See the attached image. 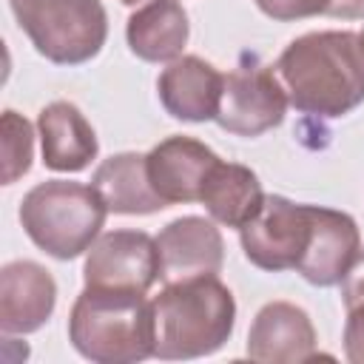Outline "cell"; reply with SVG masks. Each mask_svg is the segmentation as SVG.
Instances as JSON below:
<instances>
[{"instance_id": "d6986e66", "label": "cell", "mask_w": 364, "mask_h": 364, "mask_svg": "<svg viewBox=\"0 0 364 364\" xmlns=\"http://www.w3.org/2000/svg\"><path fill=\"white\" fill-rule=\"evenodd\" d=\"M34 156V131L17 111H3V185L17 182L28 173Z\"/></svg>"}, {"instance_id": "6da1fadb", "label": "cell", "mask_w": 364, "mask_h": 364, "mask_svg": "<svg viewBox=\"0 0 364 364\" xmlns=\"http://www.w3.org/2000/svg\"><path fill=\"white\" fill-rule=\"evenodd\" d=\"M287 102L336 119L364 102V40L355 31H310L284 46L273 65Z\"/></svg>"}, {"instance_id": "7402d4cb", "label": "cell", "mask_w": 364, "mask_h": 364, "mask_svg": "<svg viewBox=\"0 0 364 364\" xmlns=\"http://www.w3.org/2000/svg\"><path fill=\"white\" fill-rule=\"evenodd\" d=\"M338 284H341V301L347 310L364 304V247L355 253L353 264L347 267V273Z\"/></svg>"}, {"instance_id": "ba28073f", "label": "cell", "mask_w": 364, "mask_h": 364, "mask_svg": "<svg viewBox=\"0 0 364 364\" xmlns=\"http://www.w3.org/2000/svg\"><path fill=\"white\" fill-rule=\"evenodd\" d=\"M85 287L148 293L159 279V247L145 230H108L85 250Z\"/></svg>"}, {"instance_id": "2e32d148", "label": "cell", "mask_w": 364, "mask_h": 364, "mask_svg": "<svg viewBox=\"0 0 364 364\" xmlns=\"http://www.w3.org/2000/svg\"><path fill=\"white\" fill-rule=\"evenodd\" d=\"M91 185L102 196L105 208L119 216H148L168 208L151 185L148 154L122 151L102 159L91 173Z\"/></svg>"}, {"instance_id": "7c38bea8", "label": "cell", "mask_w": 364, "mask_h": 364, "mask_svg": "<svg viewBox=\"0 0 364 364\" xmlns=\"http://www.w3.org/2000/svg\"><path fill=\"white\" fill-rule=\"evenodd\" d=\"M57 304V282L28 259L3 264L0 270V330L3 336H26L40 330Z\"/></svg>"}, {"instance_id": "ac0fdd59", "label": "cell", "mask_w": 364, "mask_h": 364, "mask_svg": "<svg viewBox=\"0 0 364 364\" xmlns=\"http://www.w3.org/2000/svg\"><path fill=\"white\" fill-rule=\"evenodd\" d=\"M199 202L205 205L213 222L239 230L259 213L264 202V191H262L259 176L247 165L219 159L202 188Z\"/></svg>"}, {"instance_id": "9c48e42d", "label": "cell", "mask_w": 364, "mask_h": 364, "mask_svg": "<svg viewBox=\"0 0 364 364\" xmlns=\"http://www.w3.org/2000/svg\"><path fill=\"white\" fill-rule=\"evenodd\" d=\"M159 247V282H188L199 276H216L225 264V242L213 219L179 216L156 233Z\"/></svg>"}, {"instance_id": "603a6c76", "label": "cell", "mask_w": 364, "mask_h": 364, "mask_svg": "<svg viewBox=\"0 0 364 364\" xmlns=\"http://www.w3.org/2000/svg\"><path fill=\"white\" fill-rule=\"evenodd\" d=\"M119 3H125V6H136V3H142V0H119Z\"/></svg>"}, {"instance_id": "9a60e30c", "label": "cell", "mask_w": 364, "mask_h": 364, "mask_svg": "<svg viewBox=\"0 0 364 364\" xmlns=\"http://www.w3.org/2000/svg\"><path fill=\"white\" fill-rule=\"evenodd\" d=\"M37 134L43 148V165L60 173H77L97 159L100 142L85 114L68 102L54 100L37 114Z\"/></svg>"}, {"instance_id": "44dd1931", "label": "cell", "mask_w": 364, "mask_h": 364, "mask_svg": "<svg viewBox=\"0 0 364 364\" xmlns=\"http://www.w3.org/2000/svg\"><path fill=\"white\" fill-rule=\"evenodd\" d=\"M344 355H347V361H353V364H364V304L347 310Z\"/></svg>"}, {"instance_id": "30bf717a", "label": "cell", "mask_w": 364, "mask_h": 364, "mask_svg": "<svg viewBox=\"0 0 364 364\" xmlns=\"http://www.w3.org/2000/svg\"><path fill=\"white\" fill-rule=\"evenodd\" d=\"M310 242L296 273L313 287H333L344 279L355 253L361 250L358 225L350 213L310 205Z\"/></svg>"}, {"instance_id": "ffe728a7", "label": "cell", "mask_w": 364, "mask_h": 364, "mask_svg": "<svg viewBox=\"0 0 364 364\" xmlns=\"http://www.w3.org/2000/svg\"><path fill=\"white\" fill-rule=\"evenodd\" d=\"M256 6L262 14L279 23L318 17V14H330V17H361L364 14V0H256Z\"/></svg>"}, {"instance_id": "cb8c5ba5", "label": "cell", "mask_w": 364, "mask_h": 364, "mask_svg": "<svg viewBox=\"0 0 364 364\" xmlns=\"http://www.w3.org/2000/svg\"><path fill=\"white\" fill-rule=\"evenodd\" d=\"M361 40H364V31H361Z\"/></svg>"}, {"instance_id": "5bb4252c", "label": "cell", "mask_w": 364, "mask_h": 364, "mask_svg": "<svg viewBox=\"0 0 364 364\" xmlns=\"http://www.w3.org/2000/svg\"><path fill=\"white\" fill-rule=\"evenodd\" d=\"M225 74L196 54H182L156 80V94L162 108L182 122H208L216 119L222 100Z\"/></svg>"}, {"instance_id": "8992f818", "label": "cell", "mask_w": 364, "mask_h": 364, "mask_svg": "<svg viewBox=\"0 0 364 364\" xmlns=\"http://www.w3.org/2000/svg\"><path fill=\"white\" fill-rule=\"evenodd\" d=\"M287 111V94L276 71L245 54L222 82V100L216 111V125L236 136H262L282 125Z\"/></svg>"}, {"instance_id": "8fae6325", "label": "cell", "mask_w": 364, "mask_h": 364, "mask_svg": "<svg viewBox=\"0 0 364 364\" xmlns=\"http://www.w3.org/2000/svg\"><path fill=\"white\" fill-rule=\"evenodd\" d=\"M219 156L193 136H168L148 151V176L165 205L199 202Z\"/></svg>"}, {"instance_id": "4fadbf2b", "label": "cell", "mask_w": 364, "mask_h": 364, "mask_svg": "<svg viewBox=\"0 0 364 364\" xmlns=\"http://www.w3.org/2000/svg\"><path fill=\"white\" fill-rule=\"evenodd\" d=\"M247 355L264 364H301L316 358V327L293 301H267L250 330H247Z\"/></svg>"}, {"instance_id": "e0dca14e", "label": "cell", "mask_w": 364, "mask_h": 364, "mask_svg": "<svg viewBox=\"0 0 364 364\" xmlns=\"http://www.w3.org/2000/svg\"><path fill=\"white\" fill-rule=\"evenodd\" d=\"M188 37L191 23L179 0H148L125 23L128 48L145 63H173Z\"/></svg>"}, {"instance_id": "277c9868", "label": "cell", "mask_w": 364, "mask_h": 364, "mask_svg": "<svg viewBox=\"0 0 364 364\" xmlns=\"http://www.w3.org/2000/svg\"><path fill=\"white\" fill-rule=\"evenodd\" d=\"M105 202L94 185L46 179L20 202V225L26 236L48 256L68 262L85 253L105 225Z\"/></svg>"}, {"instance_id": "7a4b0ae2", "label": "cell", "mask_w": 364, "mask_h": 364, "mask_svg": "<svg viewBox=\"0 0 364 364\" xmlns=\"http://www.w3.org/2000/svg\"><path fill=\"white\" fill-rule=\"evenodd\" d=\"M154 355L162 361H188L216 353L236 327L233 293L216 276L173 282L151 301Z\"/></svg>"}, {"instance_id": "3957f363", "label": "cell", "mask_w": 364, "mask_h": 364, "mask_svg": "<svg viewBox=\"0 0 364 364\" xmlns=\"http://www.w3.org/2000/svg\"><path fill=\"white\" fill-rule=\"evenodd\" d=\"M71 347L94 364H136L154 355V310L145 293L85 287L68 313Z\"/></svg>"}, {"instance_id": "52a82bcc", "label": "cell", "mask_w": 364, "mask_h": 364, "mask_svg": "<svg viewBox=\"0 0 364 364\" xmlns=\"http://www.w3.org/2000/svg\"><path fill=\"white\" fill-rule=\"evenodd\" d=\"M310 205L290 202L287 196H264L259 213L239 228L245 259L267 273L296 270L310 242Z\"/></svg>"}, {"instance_id": "5b68a950", "label": "cell", "mask_w": 364, "mask_h": 364, "mask_svg": "<svg viewBox=\"0 0 364 364\" xmlns=\"http://www.w3.org/2000/svg\"><path fill=\"white\" fill-rule=\"evenodd\" d=\"M17 26L37 54L54 65H82L94 60L108 37L102 0H9Z\"/></svg>"}]
</instances>
